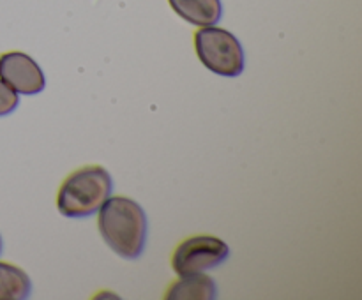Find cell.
<instances>
[{
	"instance_id": "cell-1",
	"label": "cell",
	"mask_w": 362,
	"mask_h": 300,
	"mask_svg": "<svg viewBox=\"0 0 362 300\" xmlns=\"http://www.w3.org/2000/svg\"><path fill=\"white\" fill-rule=\"evenodd\" d=\"M99 233L112 251L136 260L145 249L148 232L147 214L131 198H108L99 208Z\"/></svg>"
},
{
	"instance_id": "cell-2",
	"label": "cell",
	"mask_w": 362,
	"mask_h": 300,
	"mask_svg": "<svg viewBox=\"0 0 362 300\" xmlns=\"http://www.w3.org/2000/svg\"><path fill=\"white\" fill-rule=\"evenodd\" d=\"M112 189V176L103 166H83L64 180L57 196V207L66 217H88L108 200Z\"/></svg>"
},
{
	"instance_id": "cell-3",
	"label": "cell",
	"mask_w": 362,
	"mask_h": 300,
	"mask_svg": "<svg viewBox=\"0 0 362 300\" xmlns=\"http://www.w3.org/2000/svg\"><path fill=\"white\" fill-rule=\"evenodd\" d=\"M194 48L205 67L219 76L235 78L244 71V49L232 32L204 27L194 34Z\"/></svg>"
},
{
	"instance_id": "cell-4",
	"label": "cell",
	"mask_w": 362,
	"mask_h": 300,
	"mask_svg": "<svg viewBox=\"0 0 362 300\" xmlns=\"http://www.w3.org/2000/svg\"><path fill=\"white\" fill-rule=\"evenodd\" d=\"M230 256L228 244L211 235H198L179 244L172 258L173 270L179 275L200 274L225 263Z\"/></svg>"
},
{
	"instance_id": "cell-5",
	"label": "cell",
	"mask_w": 362,
	"mask_h": 300,
	"mask_svg": "<svg viewBox=\"0 0 362 300\" xmlns=\"http://www.w3.org/2000/svg\"><path fill=\"white\" fill-rule=\"evenodd\" d=\"M0 80L16 94L35 95L45 90V74L32 56L23 52H9L0 55Z\"/></svg>"
},
{
	"instance_id": "cell-6",
	"label": "cell",
	"mask_w": 362,
	"mask_h": 300,
	"mask_svg": "<svg viewBox=\"0 0 362 300\" xmlns=\"http://www.w3.org/2000/svg\"><path fill=\"white\" fill-rule=\"evenodd\" d=\"M172 9L189 23L211 27L221 20V0H168Z\"/></svg>"
},
{
	"instance_id": "cell-7",
	"label": "cell",
	"mask_w": 362,
	"mask_h": 300,
	"mask_svg": "<svg viewBox=\"0 0 362 300\" xmlns=\"http://www.w3.org/2000/svg\"><path fill=\"white\" fill-rule=\"evenodd\" d=\"M218 296V286L209 275L189 274L180 275L177 282L170 286L168 300H212Z\"/></svg>"
},
{
	"instance_id": "cell-8",
	"label": "cell",
	"mask_w": 362,
	"mask_h": 300,
	"mask_svg": "<svg viewBox=\"0 0 362 300\" xmlns=\"http://www.w3.org/2000/svg\"><path fill=\"white\" fill-rule=\"evenodd\" d=\"M32 281L21 268L0 261V300H23L30 296Z\"/></svg>"
},
{
	"instance_id": "cell-9",
	"label": "cell",
	"mask_w": 362,
	"mask_h": 300,
	"mask_svg": "<svg viewBox=\"0 0 362 300\" xmlns=\"http://www.w3.org/2000/svg\"><path fill=\"white\" fill-rule=\"evenodd\" d=\"M18 104H20V97H18L16 92L0 80V116L13 113L18 108Z\"/></svg>"
},
{
	"instance_id": "cell-10",
	"label": "cell",
	"mask_w": 362,
	"mask_h": 300,
	"mask_svg": "<svg viewBox=\"0 0 362 300\" xmlns=\"http://www.w3.org/2000/svg\"><path fill=\"white\" fill-rule=\"evenodd\" d=\"M0 253H2V236H0Z\"/></svg>"
}]
</instances>
